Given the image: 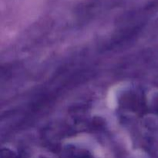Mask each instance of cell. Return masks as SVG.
<instances>
[{"mask_svg": "<svg viewBox=\"0 0 158 158\" xmlns=\"http://www.w3.org/2000/svg\"><path fill=\"white\" fill-rule=\"evenodd\" d=\"M1 158H16V157H15V156L14 155L12 152L6 151L2 152Z\"/></svg>", "mask_w": 158, "mask_h": 158, "instance_id": "6da1fadb", "label": "cell"}]
</instances>
